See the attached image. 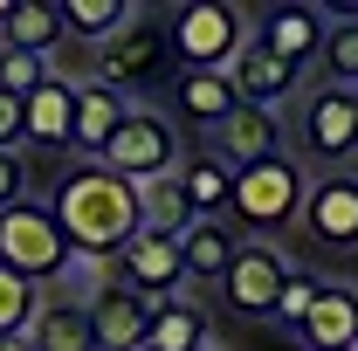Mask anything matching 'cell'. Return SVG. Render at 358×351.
Returning <instances> with one entry per match:
<instances>
[{"label": "cell", "mask_w": 358, "mask_h": 351, "mask_svg": "<svg viewBox=\"0 0 358 351\" xmlns=\"http://www.w3.org/2000/svg\"><path fill=\"white\" fill-rule=\"evenodd\" d=\"M48 214H55V227L69 234V248H76V255H96V262H117L124 241L145 227V214H138V186L117 179L110 166H90V159L55 179Z\"/></svg>", "instance_id": "cell-1"}, {"label": "cell", "mask_w": 358, "mask_h": 351, "mask_svg": "<svg viewBox=\"0 0 358 351\" xmlns=\"http://www.w3.org/2000/svg\"><path fill=\"white\" fill-rule=\"evenodd\" d=\"M303 200H310V173H303L289 152H275L262 166H241V173H234L227 214H234V227H248V241H268V234H282L289 220H303Z\"/></svg>", "instance_id": "cell-2"}, {"label": "cell", "mask_w": 358, "mask_h": 351, "mask_svg": "<svg viewBox=\"0 0 358 351\" xmlns=\"http://www.w3.org/2000/svg\"><path fill=\"white\" fill-rule=\"evenodd\" d=\"M69 255H76V248H69V234L55 227L48 200H21V207L0 214V268L28 275L35 289H55L62 268H69Z\"/></svg>", "instance_id": "cell-3"}, {"label": "cell", "mask_w": 358, "mask_h": 351, "mask_svg": "<svg viewBox=\"0 0 358 351\" xmlns=\"http://www.w3.org/2000/svg\"><path fill=\"white\" fill-rule=\"evenodd\" d=\"M248 14L241 7H227V0H193V7H179L173 21H166V42L186 69H227L241 48H248Z\"/></svg>", "instance_id": "cell-4"}, {"label": "cell", "mask_w": 358, "mask_h": 351, "mask_svg": "<svg viewBox=\"0 0 358 351\" xmlns=\"http://www.w3.org/2000/svg\"><path fill=\"white\" fill-rule=\"evenodd\" d=\"M96 166H110V173L131 179V186L179 173V131H173V117H166V110H145V103H131V117L117 124V138L103 145V159H96Z\"/></svg>", "instance_id": "cell-5"}, {"label": "cell", "mask_w": 358, "mask_h": 351, "mask_svg": "<svg viewBox=\"0 0 358 351\" xmlns=\"http://www.w3.org/2000/svg\"><path fill=\"white\" fill-rule=\"evenodd\" d=\"M296 138L317 166H345L358 159V89L352 83H317L296 110Z\"/></svg>", "instance_id": "cell-6"}, {"label": "cell", "mask_w": 358, "mask_h": 351, "mask_svg": "<svg viewBox=\"0 0 358 351\" xmlns=\"http://www.w3.org/2000/svg\"><path fill=\"white\" fill-rule=\"evenodd\" d=\"M282 282H289L282 248H275V241H241V248H234V268L221 275V296H227V310H241V317H275Z\"/></svg>", "instance_id": "cell-7"}, {"label": "cell", "mask_w": 358, "mask_h": 351, "mask_svg": "<svg viewBox=\"0 0 358 351\" xmlns=\"http://www.w3.org/2000/svg\"><path fill=\"white\" fill-rule=\"evenodd\" d=\"M166 48H173V42H166V28L138 14L124 35H110V42L96 48V83H110V89L152 83V76H159V62H166Z\"/></svg>", "instance_id": "cell-8"}, {"label": "cell", "mask_w": 358, "mask_h": 351, "mask_svg": "<svg viewBox=\"0 0 358 351\" xmlns=\"http://www.w3.org/2000/svg\"><path fill=\"white\" fill-rule=\"evenodd\" d=\"M117 282L138 289V296H152V303L179 296V282H186L179 241H173V234H145V227H138L131 241H124V255H117Z\"/></svg>", "instance_id": "cell-9"}, {"label": "cell", "mask_w": 358, "mask_h": 351, "mask_svg": "<svg viewBox=\"0 0 358 351\" xmlns=\"http://www.w3.org/2000/svg\"><path fill=\"white\" fill-rule=\"evenodd\" d=\"M324 28H331L324 7H268L262 28H255V42H262L275 62H289V69L303 76L317 55H324Z\"/></svg>", "instance_id": "cell-10"}, {"label": "cell", "mask_w": 358, "mask_h": 351, "mask_svg": "<svg viewBox=\"0 0 358 351\" xmlns=\"http://www.w3.org/2000/svg\"><path fill=\"white\" fill-rule=\"evenodd\" d=\"M303 227H310V241H324V248H358V179L352 173L310 179Z\"/></svg>", "instance_id": "cell-11"}, {"label": "cell", "mask_w": 358, "mask_h": 351, "mask_svg": "<svg viewBox=\"0 0 358 351\" xmlns=\"http://www.w3.org/2000/svg\"><path fill=\"white\" fill-rule=\"evenodd\" d=\"M152 296H138L124 282H110L103 296H90V331H96V351H145V324H152Z\"/></svg>", "instance_id": "cell-12"}, {"label": "cell", "mask_w": 358, "mask_h": 351, "mask_svg": "<svg viewBox=\"0 0 358 351\" xmlns=\"http://www.w3.org/2000/svg\"><path fill=\"white\" fill-rule=\"evenodd\" d=\"M227 83H234V96H241V103L275 110V103H289V96H296V83H303V76H296L289 62H275V55H268V48L248 35V48L227 62Z\"/></svg>", "instance_id": "cell-13"}, {"label": "cell", "mask_w": 358, "mask_h": 351, "mask_svg": "<svg viewBox=\"0 0 358 351\" xmlns=\"http://www.w3.org/2000/svg\"><path fill=\"white\" fill-rule=\"evenodd\" d=\"M124 117H131V96H124V89H110V83H96V76H83V83H76V138H69V145L96 166V159H103V145L117 138Z\"/></svg>", "instance_id": "cell-14"}, {"label": "cell", "mask_w": 358, "mask_h": 351, "mask_svg": "<svg viewBox=\"0 0 358 351\" xmlns=\"http://www.w3.org/2000/svg\"><path fill=\"white\" fill-rule=\"evenodd\" d=\"M275 152H282V117H275V110H255V103H241L221 131H214V159H227L234 173H241V166H262Z\"/></svg>", "instance_id": "cell-15"}, {"label": "cell", "mask_w": 358, "mask_h": 351, "mask_svg": "<svg viewBox=\"0 0 358 351\" xmlns=\"http://www.w3.org/2000/svg\"><path fill=\"white\" fill-rule=\"evenodd\" d=\"M21 124H28V145L62 152V145L76 138V76H55V83H42L28 103H21Z\"/></svg>", "instance_id": "cell-16"}, {"label": "cell", "mask_w": 358, "mask_h": 351, "mask_svg": "<svg viewBox=\"0 0 358 351\" xmlns=\"http://www.w3.org/2000/svg\"><path fill=\"white\" fill-rule=\"evenodd\" d=\"M303 351H352L358 345V289L352 282H324L317 310L303 317Z\"/></svg>", "instance_id": "cell-17"}, {"label": "cell", "mask_w": 358, "mask_h": 351, "mask_svg": "<svg viewBox=\"0 0 358 351\" xmlns=\"http://www.w3.org/2000/svg\"><path fill=\"white\" fill-rule=\"evenodd\" d=\"M173 103H179L186 124H207V131H221L227 117L241 110V96H234V83H227V69H179Z\"/></svg>", "instance_id": "cell-18"}, {"label": "cell", "mask_w": 358, "mask_h": 351, "mask_svg": "<svg viewBox=\"0 0 358 351\" xmlns=\"http://www.w3.org/2000/svg\"><path fill=\"white\" fill-rule=\"evenodd\" d=\"M179 193H186V207H193V220H221L227 200H234V166L227 159H214V152H179Z\"/></svg>", "instance_id": "cell-19"}, {"label": "cell", "mask_w": 358, "mask_h": 351, "mask_svg": "<svg viewBox=\"0 0 358 351\" xmlns=\"http://www.w3.org/2000/svg\"><path fill=\"white\" fill-rule=\"evenodd\" d=\"M207 303H193L186 289L166 296V303L152 310V324H145V351H207Z\"/></svg>", "instance_id": "cell-20"}, {"label": "cell", "mask_w": 358, "mask_h": 351, "mask_svg": "<svg viewBox=\"0 0 358 351\" xmlns=\"http://www.w3.org/2000/svg\"><path fill=\"white\" fill-rule=\"evenodd\" d=\"M35 351H96V331H90V303L76 296H42L35 324H28Z\"/></svg>", "instance_id": "cell-21"}, {"label": "cell", "mask_w": 358, "mask_h": 351, "mask_svg": "<svg viewBox=\"0 0 358 351\" xmlns=\"http://www.w3.org/2000/svg\"><path fill=\"white\" fill-rule=\"evenodd\" d=\"M234 227L227 220H193L186 234H179V262H186V282H221L227 268H234Z\"/></svg>", "instance_id": "cell-22"}, {"label": "cell", "mask_w": 358, "mask_h": 351, "mask_svg": "<svg viewBox=\"0 0 358 351\" xmlns=\"http://www.w3.org/2000/svg\"><path fill=\"white\" fill-rule=\"evenodd\" d=\"M62 42H69V35H62V7H48V0H21V7L0 21V48H21V55L55 62Z\"/></svg>", "instance_id": "cell-23"}, {"label": "cell", "mask_w": 358, "mask_h": 351, "mask_svg": "<svg viewBox=\"0 0 358 351\" xmlns=\"http://www.w3.org/2000/svg\"><path fill=\"white\" fill-rule=\"evenodd\" d=\"M145 7H131V0H62V35H76V42H110V35H124Z\"/></svg>", "instance_id": "cell-24"}, {"label": "cell", "mask_w": 358, "mask_h": 351, "mask_svg": "<svg viewBox=\"0 0 358 351\" xmlns=\"http://www.w3.org/2000/svg\"><path fill=\"white\" fill-rule=\"evenodd\" d=\"M138 214H145V234H173V241L193 227V207H186V193H179V179H173V173L138 186Z\"/></svg>", "instance_id": "cell-25"}, {"label": "cell", "mask_w": 358, "mask_h": 351, "mask_svg": "<svg viewBox=\"0 0 358 351\" xmlns=\"http://www.w3.org/2000/svg\"><path fill=\"white\" fill-rule=\"evenodd\" d=\"M324 83H352L358 89V14H338L331 28H324Z\"/></svg>", "instance_id": "cell-26"}, {"label": "cell", "mask_w": 358, "mask_h": 351, "mask_svg": "<svg viewBox=\"0 0 358 351\" xmlns=\"http://www.w3.org/2000/svg\"><path fill=\"white\" fill-rule=\"evenodd\" d=\"M48 289H35L28 275H14V268H0V338H28V324H35V310H42Z\"/></svg>", "instance_id": "cell-27"}, {"label": "cell", "mask_w": 358, "mask_h": 351, "mask_svg": "<svg viewBox=\"0 0 358 351\" xmlns=\"http://www.w3.org/2000/svg\"><path fill=\"white\" fill-rule=\"evenodd\" d=\"M42 83H55V62H42V55H21V48H0V96L28 103Z\"/></svg>", "instance_id": "cell-28"}, {"label": "cell", "mask_w": 358, "mask_h": 351, "mask_svg": "<svg viewBox=\"0 0 358 351\" xmlns=\"http://www.w3.org/2000/svg\"><path fill=\"white\" fill-rule=\"evenodd\" d=\"M317 296H324V275H310V268H289V282H282V296H275V324L303 331V317L317 310Z\"/></svg>", "instance_id": "cell-29"}, {"label": "cell", "mask_w": 358, "mask_h": 351, "mask_svg": "<svg viewBox=\"0 0 358 351\" xmlns=\"http://www.w3.org/2000/svg\"><path fill=\"white\" fill-rule=\"evenodd\" d=\"M21 200H35V193H28V159H21V152H0V214L21 207Z\"/></svg>", "instance_id": "cell-30"}, {"label": "cell", "mask_w": 358, "mask_h": 351, "mask_svg": "<svg viewBox=\"0 0 358 351\" xmlns=\"http://www.w3.org/2000/svg\"><path fill=\"white\" fill-rule=\"evenodd\" d=\"M28 145V124H21V103L0 96V152H21Z\"/></svg>", "instance_id": "cell-31"}, {"label": "cell", "mask_w": 358, "mask_h": 351, "mask_svg": "<svg viewBox=\"0 0 358 351\" xmlns=\"http://www.w3.org/2000/svg\"><path fill=\"white\" fill-rule=\"evenodd\" d=\"M0 351H35V338H0Z\"/></svg>", "instance_id": "cell-32"}, {"label": "cell", "mask_w": 358, "mask_h": 351, "mask_svg": "<svg viewBox=\"0 0 358 351\" xmlns=\"http://www.w3.org/2000/svg\"><path fill=\"white\" fill-rule=\"evenodd\" d=\"M7 14H14V0H0V21H7Z\"/></svg>", "instance_id": "cell-33"}, {"label": "cell", "mask_w": 358, "mask_h": 351, "mask_svg": "<svg viewBox=\"0 0 358 351\" xmlns=\"http://www.w3.org/2000/svg\"><path fill=\"white\" fill-rule=\"evenodd\" d=\"M207 351H221V345H207Z\"/></svg>", "instance_id": "cell-34"}, {"label": "cell", "mask_w": 358, "mask_h": 351, "mask_svg": "<svg viewBox=\"0 0 358 351\" xmlns=\"http://www.w3.org/2000/svg\"><path fill=\"white\" fill-rule=\"evenodd\" d=\"M352 351H358V345H352Z\"/></svg>", "instance_id": "cell-35"}]
</instances>
